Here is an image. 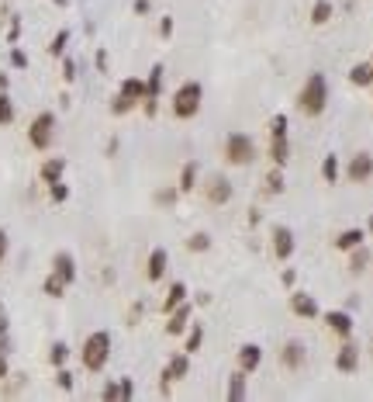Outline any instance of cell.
I'll return each instance as SVG.
<instances>
[{"instance_id": "6da1fadb", "label": "cell", "mask_w": 373, "mask_h": 402, "mask_svg": "<svg viewBox=\"0 0 373 402\" xmlns=\"http://www.w3.org/2000/svg\"><path fill=\"white\" fill-rule=\"evenodd\" d=\"M297 104H301V111L311 115V118H318V115L325 111V104H328V80H325V73H311V77L304 80V87H301V94H297Z\"/></svg>"}, {"instance_id": "7a4b0ae2", "label": "cell", "mask_w": 373, "mask_h": 402, "mask_svg": "<svg viewBox=\"0 0 373 402\" xmlns=\"http://www.w3.org/2000/svg\"><path fill=\"white\" fill-rule=\"evenodd\" d=\"M108 357H111V333H104V329L90 333L83 343V367L97 374V371H104Z\"/></svg>"}, {"instance_id": "3957f363", "label": "cell", "mask_w": 373, "mask_h": 402, "mask_svg": "<svg viewBox=\"0 0 373 402\" xmlns=\"http://www.w3.org/2000/svg\"><path fill=\"white\" fill-rule=\"evenodd\" d=\"M270 160H273V166H287L290 163L287 115H273V122H270Z\"/></svg>"}, {"instance_id": "277c9868", "label": "cell", "mask_w": 373, "mask_h": 402, "mask_svg": "<svg viewBox=\"0 0 373 402\" xmlns=\"http://www.w3.org/2000/svg\"><path fill=\"white\" fill-rule=\"evenodd\" d=\"M201 101H204V87L197 84V80H190V84H183L177 94H173V115L177 118H194L197 111H201Z\"/></svg>"}, {"instance_id": "5b68a950", "label": "cell", "mask_w": 373, "mask_h": 402, "mask_svg": "<svg viewBox=\"0 0 373 402\" xmlns=\"http://www.w3.org/2000/svg\"><path fill=\"white\" fill-rule=\"evenodd\" d=\"M252 156H256V142L245 132H232L225 139V160L232 166H245V163H252Z\"/></svg>"}, {"instance_id": "8992f818", "label": "cell", "mask_w": 373, "mask_h": 402, "mask_svg": "<svg viewBox=\"0 0 373 402\" xmlns=\"http://www.w3.org/2000/svg\"><path fill=\"white\" fill-rule=\"evenodd\" d=\"M52 139H56V115L52 111H42V115H35V122H32V128H28V142L35 146V149H49L52 146Z\"/></svg>"}, {"instance_id": "52a82bcc", "label": "cell", "mask_w": 373, "mask_h": 402, "mask_svg": "<svg viewBox=\"0 0 373 402\" xmlns=\"http://www.w3.org/2000/svg\"><path fill=\"white\" fill-rule=\"evenodd\" d=\"M345 177H349L352 184H366V180L373 177V156H370V153H356V156L349 160V166H345Z\"/></svg>"}, {"instance_id": "ba28073f", "label": "cell", "mask_w": 373, "mask_h": 402, "mask_svg": "<svg viewBox=\"0 0 373 402\" xmlns=\"http://www.w3.org/2000/svg\"><path fill=\"white\" fill-rule=\"evenodd\" d=\"M290 312L301 316V319H318V316H321L314 295H308V291H294V295H290Z\"/></svg>"}, {"instance_id": "9c48e42d", "label": "cell", "mask_w": 373, "mask_h": 402, "mask_svg": "<svg viewBox=\"0 0 373 402\" xmlns=\"http://www.w3.org/2000/svg\"><path fill=\"white\" fill-rule=\"evenodd\" d=\"M187 371H190V357H187V350H183V354H177V357L163 367V388H170L173 381L187 378Z\"/></svg>"}, {"instance_id": "30bf717a", "label": "cell", "mask_w": 373, "mask_h": 402, "mask_svg": "<svg viewBox=\"0 0 373 402\" xmlns=\"http://www.w3.org/2000/svg\"><path fill=\"white\" fill-rule=\"evenodd\" d=\"M273 253H276V260H290L294 257V233L287 226L273 229Z\"/></svg>"}, {"instance_id": "8fae6325", "label": "cell", "mask_w": 373, "mask_h": 402, "mask_svg": "<svg viewBox=\"0 0 373 402\" xmlns=\"http://www.w3.org/2000/svg\"><path fill=\"white\" fill-rule=\"evenodd\" d=\"M166 267H170V253H166L163 247H156V250L149 253V260H145V278H149V281H163Z\"/></svg>"}, {"instance_id": "7c38bea8", "label": "cell", "mask_w": 373, "mask_h": 402, "mask_svg": "<svg viewBox=\"0 0 373 402\" xmlns=\"http://www.w3.org/2000/svg\"><path fill=\"white\" fill-rule=\"evenodd\" d=\"M259 364H263V347H259V343H242V347H239V367H242L245 374H252Z\"/></svg>"}, {"instance_id": "4fadbf2b", "label": "cell", "mask_w": 373, "mask_h": 402, "mask_svg": "<svg viewBox=\"0 0 373 402\" xmlns=\"http://www.w3.org/2000/svg\"><path fill=\"white\" fill-rule=\"evenodd\" d=\"M52 274H59L66 285H73L77 281V260H73V253H66V250L56 253L52 257Z\"/></svg>"}, {"instance_id": "5bb4252c", "label": "cell", "mask_w": 373, "mask_h": 402, "mask_svg": "<svg viewBox=\"0 0 373 402\" xmlns=\"http://www.w3.org/2000/svg\"><path fill=\"white\" fill-rule=\"evenodd\" d=\"M190 326V302H180L173 312H170V323H166V333L170 336H180L183 329Z\"/></svg>"}, {"instance_id": "9a60e30c", "label": "cell", "mask_w": 373, "mask_h": 402, "mask_svg": "<svg viewBox=\"0 0 373 402\" xmlns=\"http://www.w3.org/2000/svg\"><path fill=\"white\" fill-rule=\"evenodd\" d=\"M232 198V180L228 177H211V184H208V201L211 205H225V201Z\"/></svg>"}, {"instance_id": "2e32d148", "label": "cell", "mask_w": 373, "mask_h": 402, "mask_svg": "<svg viewBox=\"0 0 373 402\" xmlns=\"http://www.w3.org/2000/svg\"><path fill=\"white\" fill-rule=\"evenodd\" d=\"M335 367L342 371V374H352L356 367H359V347H352V343H345L339 354H335Z\"/></svg>"}, {"instance_id": "e0dca14e", "label": "cell", "mask_w": 373, "mask_h": 402, "mask_svg": "<svg viewBox=\"0 0 373 402\" xmlns=\"http://www.w3.org/2000/svg\"><path fill=\"white\" fill-rule=\"evenodd\" d=\"M325 323H328V329L339 333V336H349V333H352V316H349V312H325Z\"/></svg>"}, {"instance_id": "ac0fdd59", "label": "cell", "mask_w": 373, "mask_h": 402, "mask_svg": "<svg viewBox=\"0 0 373 402\" xmlns=\"http://www.w3.org/2000/svg\"><path fill=\"white\" fill-rule=\"evenodd\" d=\"M280 361L287 364V367H301L304 364V343H297V340H290V343H283V350H280Z\"/></svg>"}, {"instance_id": "d6986e66", "label": "cell", "mask_w": 373, "mask_h": 402, "mask_svg": "<svg viewBox=\"0 0 373 402\" xmlns=\"http://www.w3.org/2000/svg\"><path fill=\"white\" fill-rule=\"evenodd\" d=\"M363 240H366V229H345V233H339V236H335V247L349 253V250L363 247Z\"/></svg>"}, {"instance_id": "ffe728a7", "label": "cell", "mask_w": 373, "mask_h": 402, "mask_svg": "<svg viewBox=\"0 0 373 402\" xmlns=\"http://www.w3.org/2000/svg\"><path fill=\"white\" fill-rule=\"evenodd\" d=\"M118 94L128 97L132 104H139V101H145V84L135 80V77H128V80H121V90H118Z\"/></svg>"}, {"instance_id": "44dd1931", "label": "cell", "mask_w": 373, "mask_h": 402, "mask_svg": "<svg viewBox=\"0 0 373 402\" xmlns=\"http://www.w3.org/2000/svg\"><path fill=\"white\" fill-rule=\"evenodd\" d=\"M63 170H66V160L63 156H52V160L42 163V180L46 184H56V180H63Z\"/></svg>"}, {"instance_id": "7402d4cb", "label": "cell", "mask_w": 373, "mask_h": 402, "mask_svg": "<svg viewBox=\"0 0 373 402\" xmlns=\"http://www.w3.org/2000/svg\"><path fill=\"white\" fill-rule=\"evenodd\" d=\"M225 399H228V402H242V399H245V371H242V367L228 378V392H225Z\"/></svg>"}, {"instance_id": "603a6c76", "label": "cell", "mask_w": 373, "mask_h": 402, "mask_svg": "<svg viewBox=\"0 0 373 402\" xmlns=\"http://www.w3.org/2000/svg\"><path fill=\"white\" fill-rule=\"evenodd\" d=\"M159 90H163V66L156 63V66L149 70V80H145V97H149V101H159Z\"/></svg>"}, {"instance_id": "cb8c5ba5", "label": "cell", "mask_w": 373, "mask_h": 402, "mask_svg": "<svg viewBox=\"0 0 373 402\" xmlns=\"http://www.w3.org/2000/svg\"><path fill=\"white\" fill-rule=\"evenodd\" d=\"M349 80H352L356 87H370V84H373V63H356V66L349 70Z\"/></svg>"}, {"instance_id": "d4e9b609", "label": "cell", "mask_w": 373, "mask_h": 402, "mask_svg": "<svg viewBox=\"0 0 373 402\" xmlns=\"http://www.w3.org/2000/svg\"><path fill=\"white\" fill-rule=\"evenodd\" d=\"M180 302H187V285H183V281H177V285L170 288V295H166V302H163V312H173Z\"/></svg>"}, {"instance_id": "484cf974", "label": "cell", "mask_w": 373, "mask_h": 402, "mask_svg": "<svg viewBox=\"0 0 373 402\" xmlns=\"http://www.w3.org/2000/svg\"><path fill=\"white\" fill-rule=\"evenodd\" d=\"M349 253H352L349 271H352V274H363V271L370 267V250H366V247H356V250H349Z\"/></svg>"}, {"instance_id": "4316f807", "label": "cell", "mask_w": 373, "mask_h": 402, "mask_svg": "<svg viewBox=\"0 0 373 402\" xmlns=\"http://www.w3.org/2000/svg\"><path fill=\"white\" fill-rule=\"evenodd\" d=\"M332 18V0H314L311 8V25H325Z\"/></svg>"}, {"instance_id": "83f0119b", "label": "cell", "mask_w": 373, "mask_h": 402, "mask_svg": "<svg viewBox=\"0 0 373 402\" xmlns=\"http://www.w3.org/2000/svg\"><path fill=\"white\" fill-rule=\"evenodd\" d=\"M49 361H52L56 367H63V364L70 361V343H63V340H56V343L49 347Z\"/></svg>"}, {"instance_id": "f1b7e54d", "label": "cell", "mask_w": 373, "mask_h": 402, "mask_svg": "<svg viewBox=\"0 0 373 402\" xmlns=\"http://www.w3.org/2000/svg\"><path fill=\"white\" fill-rule=\"evenodd\" d=\"M14 122V101L8 90H0V125H11Z\"/></svg>"}, {"instance_id": "f546056e", "label": "cell", "mask_w": 373, "mask_h": 402, "mask_svg": "<svg viewBox=\"0 0 373 402\" xmlns=\"http://www.w3.org/2000/svg\"><path fill=\"white\" fill-rule=\"evenodd\" d=\"M321 177H325V184H335L339 180V156H325L321 160Z\"/></svg>"}, {"instance_id": "4dcf8cb0", "label": "cell", "mask_w": 373, "mask_h": 402, "mask_svg": "<svg viewBox=\"0 0 373 402\" xmlns=\"http://www.w3.org/2000/svg\"><path fill=\"white\" fill-rule=\"evenodd\" d=\"M194 180H197V163H187L183 173H180V184H177V187L187 194V191H194Z\"/></svg>"}, {"instance_id": "1f68e13d", "label": "cell", "mask_w": 373, "mask_h": 402, "mask_svg": "<svg viewBox=\"0 0 373 402\" xmlns=\"http://www.w3.org/2000/svg\"><path fill=\"white\" fill-rule=\"evenodd\" d=\"M63 291H66V281H63L59 274H49V278H46V295H49V298H63Z\"/></svg>"}, {"instance_id": "d6a6232c", "label": "cell", "mask_w": 373, "mask_h": 402, "mask_svg": "<svg viewBox=\"0 0 373 402\" xmlns=\"http://www.w3.org/2000/svg\"><path fill=\"white\" fill-rule=\"evenodd\" d=\"M201 343H204V326H190V333H187V354H194V350H201Z\"/></svg>"}, {"instance_id": "836d02e7", "label": "cell", "mask_w": 373, "mask_h": 402, "mask_svg": "<svg viewBox=\"0 0 373 402\" xmlns=\"http://www.w3.org/2000/svg\"><path fill=\"white\" fill-rule=\"evenodd\" d=\"M187 247H190L194 253H204V250H211V236H208V233H194V236L187 240Z\"/></svg>"}, {"instance_id": "e575fe53", "label": "cell", "mask_w": 373, "mask_h": 402, "mask_svg": "<svg viewBox=\"0 0 373 402\" xmlns=\"http://www.w3.org/2000/svg\"><path fill=\"white\" fill-rule=\"evenodd\" d=\"M283 166H276V170H270V177H266V191L270 194H280L283 191V173H280Z\"/></svg>"}, {"instance_id": "d590c367", "label": "cell", "mask_w": 373, "mask_h": 402, "mask_svg": "<svg viewBox=\"0 0 373 402\" xmlns=\"http://www.w3.org/2000/svg\"><path fill=\"white\" fill-rule=\"evenodd\" d=\"M66 46H70V32H59V35L52 39L49 52H52V56H63V52H66Z\"/></svg>"}, {"instance_id": "8d00e7d4", "label": "cell", "mask_w": 373, "mask_h": 402, "mask_svg": "<svg viewBox=\"0 0 373 402\" xmlns=\"http://www.w3.org/2000/svg\"><path fill=\"white\" fill-rule=\"evenodd\" d=\"M56 385H59V388H63V392H70V388H73V374H70V371H66V364H63V367H59V371H56Z\"/></svg>"}, {"instance_id": "74e56055", "label": "cell", "mask_w": 373, "mask_h": 402, "mask_svg": "<svg viewBox=\"0 0 373 402\" xmlns=\"http://www.w3.org/2000/svg\"><path fill=\"white\" fill-rule=\"evenodd\" d=\"M132 108H135V104H132L128 97H121V94H118V97H114V104H111V111H114V115H128Z\"/></svg>"}, {"instance_id": "f35d334b", "label": "cell", "mask_w": 373, "mask_h": 402, "mask_svg": "<svg viewBox=\"0 0 373 402\" xmlns=\"http://www.w3.org/2000/svg\"><path fill=\"white\" fill-rule=\"evenodd\" d=\"M52 187V201H66L70 198V187L63 184V180H56V184H49Z\"/></svg>"}, {"instance_id": "ab89813d", "label": "cell", "mask_w": 373, "mask_h": 402, "mask_svg": "<svg viewBox=\"0 0 373 402\" xmlns=\"http://www.w3.org/2000/svg\"><path fill=\"white\" fill-rule=\"evenodd\" d=\"M118 392H121V399H132V395H135V385H132V378H121V381H118Z\"/></svg>"}, {"instance_id": "60d3db41", "label": "cell", "mask_w": 373, "mask_h": 402, "mask_svg": "<svg viewBox=\"0 0 373 402\" xmlns=\"http://www.w3.org/2000/svg\"><path fill=\"white\" fill-rule=\"evenodd\" d=\"M11 63H14L18 70H25V66H28V56H25L21 49H14V52H11Z\"/></svg>"}, {"instance_id": "b9f144b4", "label": "cell", "mask_w": 373, "mask_h": 402, "mask_svg": "<svg viewBox=\"0 0 373 402\" xmlns=\"http://www.w3.org/2000/svg\"><path fill=\"white\" fill-rule=\"evenodd\" d=\"M104 399H108V402H114V399H121V392H118V381H111V385H104Z\"/></svg>"}, {"instance_id": "7bdbcfd3", "label": "cell", "mask_w": 373, "mask_h": 402, "mask_svg": "<svg viewBox=\"0 0 373 402\" xmlns=\"http://www.w3.org/2000/svg\"><path fill=\"white\" fill-rule=\"evenodd\" d=\"M156 201H159V205H173V201H177V191H159Z\"/></svg>"}, {"instance_id": "ee69618b", "label": "cell", "mask_w": 373, "mask_h": 402, "mask_svg": "<svg viewBox=\"0 0 373 402\" xmlns=\"http://www.w3.org/2000/svg\"><path fill=\"white\" fill-rule=\"evenodd\" d=\"M159 35H163V39L173 35V18H163V21H159Z\"/></svg>"}, {"instance_id": "f6af8a7d", "label": "cell", "mask_w": 373, "mask_h": 402, "mask_svg": "<svg viewBox=\"0 0 373 402\" xmlns=\"http://www.w3.org/2000/svg\"><path fill=\"white\" fill-rule=\"evenodd\" d=\"M63 70H66V73H63L66 80H77V63H73V59H66V63H63Z\"/></svg>"}, {"instance_id": "bcb514c9", "label": "cell", "mask_w": 373, "mask_h": 402, "mask_svg": "<svg viewBox=\"0 0 373 402\" xmlns=\"http://www.w3.org/2000/svg\"><path fill=\"white\" fill-rule=\"evenodd\" d=\"M4 257H8V233L0 229V264H4Z\"/></svg>"}, {"instance_id": "7dc6e473", "label": "cell", "mask_w": 373, "mask_h": 402, "mask_svg": "<svg viewBox=\"0 0 373 402\" xmlns=\"http://www.w3.org/2000/svg\"><path fill=\"white\" fill-rule=\"evenodd\" d=\"M294 281H297V274L287 267V271H283V285H287V288H294Z\"/></svg>"}, {"instance_id": "c3c4849f", "label": "cell", "mask_w": 373, "mask_h": 402, "mask_svg": "<svg viewBox=\"0 0 373 402\" xmlns=\"http://www.w3.org/2000/svg\"><path fill=\"white\" fill-rule=\"evenodd\" d=\"M135 15H149V0H135Z\"/></svg>"}, {"instance_id": "681fc988", "label": "cell", "mask_w": 373, "mask_h": 402, "mask_svg": "<svg viewBox=\"0 0 373 402\" xmlns=\"http://www.w3.org/2000/svg\"><path fill=\"white\" fill-rule=\"evenodd\" d=\"M8 378V354H0V381Z\"/></svg>"}, {"instance_id": "f907efd6", "label": "cell", "mask_w": 373, "mask_h": 402, "mask_svg": "<svg viewBox=\"0 0 373 402\" xmlns=\"http://www.w3.org/2000/svg\"><path fill=\"white\" fill-rule=\"evenodd\" d=\"M0 336H8V316H0Z\"/></svg>"}, {"instance_id": "816d5d0a", "label": "cell", "mask_w": 373, "mask_h": 402, "mask_svg": "<svg viewBox=\"0 0 373 402\" xmlns=\"http://www.w3.org/2000/svg\"><path fill=\"white\" fill-rule=\"evenodd\" d=\"M0 90H8V77L4 73H0Z\"/></svg>"}, {"instance_id": "f5cc1de1", "label": "cell", "mask_w": 373, "mask_h": 402, "mask_svg": "<svg viewBox=\"0 0 373 402\" xmlns=\"http://www.w3.org/2000/svg\"><path fill=\"white\" fill-rule=\"evenodd\" d=\"M366 233H373V216H370V222H366Z\"/></svg>"}, {"instance_id": "db71d44e", "label": "cell", "mask_w": 373, "mask_h": 402, "mask_svg": "<svg viewBox=\"0 0 373 402\" xmlns=\"http://www.w3.org/2000/svg\"><path fill=\"white\" fill-rule=\"evenodd\" d=\"M370 63H373V59H370Z\"/></svg>"}]
</instances>
